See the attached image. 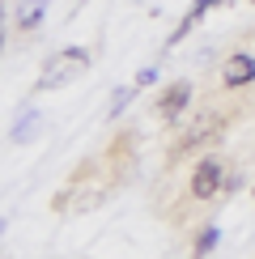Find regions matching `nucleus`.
<instances>
[{
	"instance_id": "obj_6",
	"label": "nucleus",
	"mask_w": 255,
	"mask_h": 259,
	"mask_svg": "<svg viewBox=\"0 0 255 259\" xmlns=\"http://www.w3.org/2000/svg\"><path fill=\"white\" fill-rule=\"evenodd\" d=\"M217 5H226V0H196V5H191V9H187V17H183V21H179V30H175V34H170V47H175V42H183V38H187V30H191V26H196V21H200V17H204V13H208V9H217Z\"/></svg>"
},
{
	"instance_id": "obj_5",
	"label": "nucleus",
	"mask_w": 255,
	"mask_h": 259,
	"mask_svg": "<svg viewBox=\"0 0 255 259\" xmlns=\"http://www.w3.org/2000/svg\"><path fill=\"white\" fill-rule=\"evenodd\" d=\"M217 132H221V119H217V115H204V119H200V123L191 127V132H187L183 140H179V145H175V157L183 153V149H196V145H204V140H208V136H217Z\"/></svg>"
},
{
	"instance_id": "obj_4",
	"label": "nucleus",
	"mask_w": 255,
	"mask_h": 259,
	"mask_svg": "<svg viewBox=\"0 0 255 259\" xmlns=\"http://www.w3.org/2000/svg\"><path fill=\"white\" fill-rule=\"evenodd\" d=\"M187 102H191V81H175V85H166L162 98H157V115H162L166 123H175L179 115L187 111Z\"/></svg>"
},
{
	"instance_id": "obj_1",
	"label": "nucleus",
	"mask_w": 255,
	"mask_h": 259,
	"mask_svg": "<svg viewBox=\"0 0 255 259\" xmlns=\"http://www.w3.org/2000/svg\"><path fill=\"white\" fill-rule=\"evenodd\" d=\"M85 68H90V51H85V47H60L56 56L47 60V68L38 72L34 94H42V90H56V85H68L72 77H81Z\"/></svg>"
},
{
	"instance_id": "obj_9",
	"label": "nucleus",
	"mask_w": 255,
	"mask_h": 259,
	"mask_svg": "<svg viewBox=\"0 0 255 259\" xmlns=\"http://www.w3.org/2000/svg\"><path fill=\"white\" fill-rule=\"evenodd\" d=\"M38 17H42V0H34L26 13H17V26H21V30H34V26H38Z\"/></svg>"
},
{
	"instance_id": "obj_3",
	"label": "nucleus",
	"mask_w": 255,
	"mask_h": 259,
	"mask_svg": "<svg viewBox=\"0 0 255 259\" xmlns=\"http://www.w3.org/2000/svg\"><path fill=\"white\" fill-rule=\"evenodd\" d=\"M255 81V56H247V51H234V56L221 64V85L226 90H242V85Z\"/></svg>"
},
{
	"instance_id": "obj_8",
	"label": "nucleus",
	"mask_w": 255,
	"mask_h": 259,
	"mask_svg": "<svg viewBox=\"0 0 255 259\" xmlns=\"http://www.w3.org/2000/svg\"><path fill=\"white\" fill-rule=\"evenodd\" d=\"M34 123H38V111H26L21 123L13 127V140H30V136H34Z\"/></svg>"
},
{
	"instance_id": "obj_11",
	"label": "nucleus",
	"mask_w": 255,
	"mask_h": 259,
	"mask_svg": "<svg viewBox=\"0 0 255 259\" xmlns=\"http://www.w3.org/2000/svg\"><path fill=\"white\" fill-rule=\"evenodd\" d=\"M153 81H157V64H149V68L136 72V85H153Z\"/></svg>"
},
{
	"instance_id": "obj_12",
	"label": "nucleus",
	"mask_w": 255,
	"mask_h": 259,
	"mask_svg": "<svg viewBox=\"0 0 255 259\" xmlns=\"http://www.w3.org/2000/svg\"><path fill=\"white\" fill-rule=\"evenodd\" d=\"M0 230H5V221H0Z\"/></svg>"
},
{
	"instance_id": "obj_10",
	"label": "nucleus",
	"mask_w": 255,
	"mask_h": 259,
	"mask_svg": "<svg viewBox=\"0 0 255 259\" xmlns=\"http://www.w3.org/2000/svg\"><path fill=\"white\" fill-rule=\"evenodd\" d=\"M128 102H132V85H123V90H115V102H111V119H115V115L123 111Z\"/></svg>"
},
{
	"instance_id": "obj_7",
	"label": "nucleus",
	"mask_w": 255,
	"mask_h": 259,
	"mask_svg": "<svg viewBox=\"0 0 255 259\" xmlns=\"http://www.w3.org/2000/svg\"><path fill=\"white\" fill-rule=\"evenodd\" d=\"M217 238H221V230H217V225H204V230H200V238H196V246H191V255H196V259H204L212 246H217Z\"/></svg>"
},
{
	"instance_id": "obj_13",
	"label": "nucleus",
	"mask_w": 255,
	"mask_h": 259,
	"mask_svg": "<svg viewBox=\"0 0 255 259\" xmlns=\"http://www.w3.org/2000/svg\"><path fill=\"white\" fill-rule=\"evenodd\" d=\"M251 5H255V0H251Z\"/></svg>"
},
{
	"instance_id": "obj_2",
	"label": "nucleus",
	"mask_w": 255,
	"mask_h": 259,
	"mask_svg": "<svg viewBox=\"0 0 255 259\" xmlns=\"http://www.w3.org/2000/svg\"><path fill=\"white\" fill-rule=\"evenodd\" d=\"M221 175H226V166H221L217 157H204L196 170H191V196L196 200H212L221 191Z\"/></svg>"
}]
</instances>
